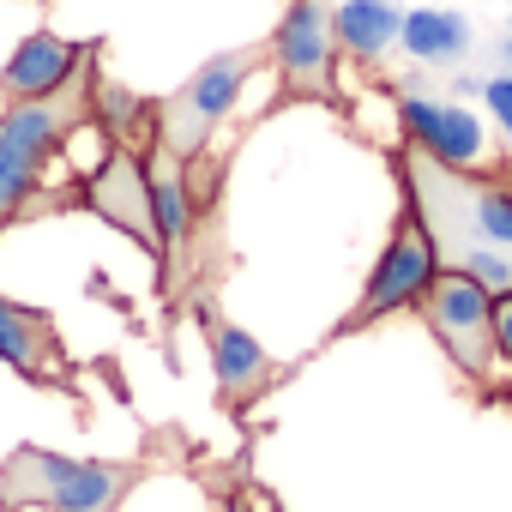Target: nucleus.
Returning <instances> with one entry per match:
<instances>
[{
  "instance_id": "obj_14",
  "label": "nucleus",
  "mask_w": 512,
  "mask_h": 512,
  "mask_svg": "<svg viewBox=\"0 0 512 512\" xmlns=\"http://www.w3.org/2000/svg\"><path fill=\"white\" fill-rule=\"evenodd\" d=\"M398 43L422 67H452V61L470 55V19L464 13H446V7H416V13H404Z\"/></svg>"
},
{
  "instance_id": "obj_11",
  "label": "nucleus",
  "mask_w": 512,
  "mask_h": 512,
  "mask_svg": "<svg viewBox=\"0 0 512 512\" xmlns=\"http://www.w3.org/2000/svg\"><path fill=\"white\" fill-rule=\"evenodd\" d=\"M91 49H97V43H67V37H55V31H31V37L13 49V61L0 67V97H7V103L49 97L55 85L73 79V67H79Z\"/></svg>"
},
{
  "instance_id": "obj_3",
  "label": "nucleus",
  "mask_w": 512,
  "mask_h": 512,
  "mask_svg": "<svg viewBox=\"0 0 512 512\" xmlns=\"http://www.w3.org/2000/svg\"><path fill=\"white\" fill-rule=\"evenodd\" d=\"M266 61H272L266 49H229V55L205 61L181 91H169V97L151 109V139H157V145H169L181 163H193V157L211 145V133L235 115L241 85L260 73Z\"/></svg>"
},
{
  "instance_id": "obj_5",
  "label": "nucleus",
  "mask_w": 512,
  "mask_h": 512,
  "mask_svg": "<svg viewBox=\"0 0 512 512\" xmlns=\"http://www.w3.org/2000/svg\"><path fill=\"white\" fill-rule=\"evenodd\" d=\"M434 272H440V253H434L422 217L404 205V211H398V229H392V241H386V253L374 260V272H368V284H362V302L338 320V332H332L326 344L356 338V332H368L374 320H386V314H398V308H416V296L428 290Z\"/></svg>"
},
{
  "instance_id": "obj_6",
  "label": "nucleus",
  "mask_w": 512,
  "mask_h": 512,
  "mask_svg": "<svg viewBox=\"0 0 512 512\" xmlns=\"http://www.w3.org/2000/svg\"><path fill=\"white\" fill-rule=\"evenodd\" d=\"M284 97L338 103V37H332V0H290L284 25L266 43Z\"/></svg>"
},
{
  "instance_id": "obj_10",
  "label": "nucleus",
  "mask_w": 512,
  "mask_h": 512,
  "mask_svg": "<svg viewBox=\"0 0 512 512\" xmlns=\"http://www.w3.org/2000/svg\"><path fill=\"white\" fill-rule=\"evenodd\" d=\"M205 344H211V368H217V398L229 404V410H241V404H253L266 386H272V356L260 350V338L253 332H241L235 320H223L217 308H205Z\"/></svg>"
},
{
  "instance_id": "obj_18",
  "label": "nucleus",
  "mask_w": 512,
  "mask_h": 512,
  "mask_svg": "<svg viewBox=\"0 0 512 512\" xmlns=\"http://www.w3.org/2000/svg\"><path fill=\"white\" fill-rule=\"evenodd\" d=\"M506 67H512V31H506Z\"/></svg>"
},
{
  "instance_id": "obj_2",
  "label": "nucleus",
  "mask_w": 512,
  "mask_h": 512,
  "mask_svg": "<svg viewBox=\"0 0 512 512\" xmlns=\"http://www.w3.org/2000/svg\"><path fill=\"white\" fill-rule=\"evenodd\" d=\"M139 482V464L109 458H61L43 446H19L0 464V506H43V512H121L127 488Z\"/></svg>"
},
{
  "instance_id": "obj_7",
  "label": "nucleus",
  "mask_w": 512,
  "mask_h": 512,
  "mask_svg": "<svg viewBox=\"0 0 512 512\" xmlns=\"http://www.w3.org/2000/svg\"><path fill=\"white\" fill-rule=\"evenodd\" d=\"M85 205L115 223L127 241H139L151 260L169 272L163 260V229H157V205H151V175H145V157L133 145H109V157L85 175Z\"/></svg>"
},
{
  "instance_id": "obj_15",
  "label": "nucleus",
  "mask_w": 512,
  "mask_h": 512,
  "mask_svg": "<svg viewBox=\"0 0 512 512\" xmlns=\"http://www.w3.org/2000/svg\"><path fill=\"white\" fill-rule=\"evenodd\" d=\"M43 169H49V163H37L25 145H13L7 133H0V229L19 223L25 205L43 193Z\"/></svg>"
},
{
  "instance_id": "obj_16",
  "label": "nucleus",
  "mask_w": 512,
  "mask_h": 512,
  "mask_svg": "<svg viewBox=\"0 0 512 512\" xmlns=\"http://www.w3.org/2000/svg\"><path fill=\"white\" fill-rule=\"evenodd\" d=\"M482 103H488V115H494V127L512 139V73H500V79H488L482 85Z\"/></svg>"
},
{
  "instance_id": "obj_12",
  "label": "nucleus",
  "mask_w": 512,
  "mask_h": 512,
  "mask_svg": "<svg viewBox=\"0 0 512 512\" xmlns=\"http://www.w3.org/2000/svg\"><path fill=\"white\" fill-rule=\"evenodd\" d=\"M145 175H151V205H157V229H163V260L187 247V229H193V193H187V163L151 139L145 151Z\"/></svg>"
},
{
  "instance_id": "obj_1",
  "label": "nucleus",
  "mask_w": 512,
  "mask_h": 512,
  "mask_svg": "<svg viewBox=\"0 0 512 512\" xmlns=\"http://www.w3.org/2000/svg\"><path fill=\"white\" fill-rule=\"evenodd\" d=\"M398 181H404V205L422 217L440 253V266H464L482 247L512 253V181L446 169L416 145H398Z\"/></svg>"
},
{
  "instance_id": "obj_13",
  "label": "nucleus",
  "mask_w": 512,
  "mask_h": 512,
  "mask_svg": "<svg viewBox=\"0 0 512 512\" xmlns=\"http://www.w3.org/2000/svg\"><path fill=\"white\" fill-rule=\"evenodd\" d=\"M398 31H404V13L392 0H344V7H332V37L356 61H380L398 43Z\"/></svg>"
},
{
  "instance_id": "obj_8",
  "label": "nucleus",
  "mask_w": 512,
  "mask_h": 512,
  "mask_svg": "<svg viewBox=\"0 0 512 512\" xmlns=\"http://www.w3.org/2000/svg\"><path fill=\"white\" fill-rule=\"evenodd\" d=\"M398 127H404V145L428 151V157L446 163V169H482V163H488V133H482V121H476L470 109H458V103L404 91V97H398Z\"/></svg>"
},
{
  "instance_id": "obj_17",
  "label": "nucleus",
  "mask_w": 512,
  "mask_h": 512,
  "mask_svg": "<svg viewBox=\"0 0 512 512\" xmlns=\"http://www.w3.org/2000/svg\"><path fill=\"white\" fill-rule=\"evenodd\" d=\"M494 350H500V362L512 368V290L494 296Z\"/></svg>"
},
{
  "instance_id": "obj_9",
  "label": "nucleus",
  "mask_w": 512,
  "mask_h": 512,
  "mask_svg": "<svg viewBox=\"0 0 512 512\" xmlns=\"http://www.w3.org/2000/svg\"><path fill=\"white\" fill-rule=\"evenodd\" d=\"M0 362L19 368L37 386H55V392L73 398V356H67L61 332L49 326V314H37L25 302H7V296H0Z\"/></svg>"
},
{
  "instance_id": "obj_4",
  "label": "nucleus",
  "mask_w": 512,
  "mask_h": 512,
  "mask_svg": "<svg viewBox=\"0 0 512 512\" xmlns=\"http://www.w3.org/2000/svg\"><path fill=\"white\" fill-rule=\"evenodd\" d=\"M416 308H422L428 332L440 338V350L452 356L458 374L494 380V368H500V350H494V290H482L470 272L440 266L428 278V290L416 296Z\"/></svg>"
}]
</instances>
